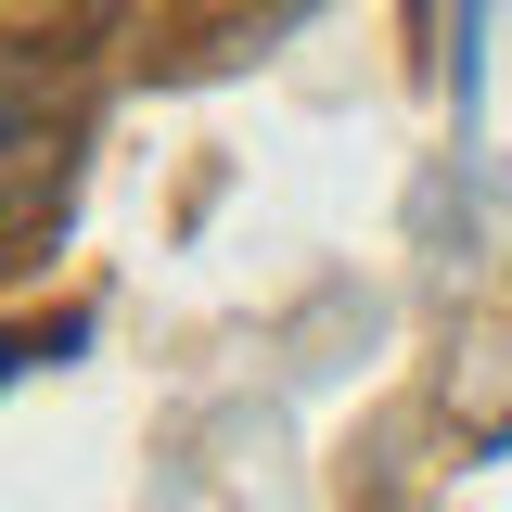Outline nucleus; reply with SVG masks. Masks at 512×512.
<instances>
[{"label": "nucleus", "mask_w": 512, "mask_h": 512, "mask_svg": "<svg viewBox=\"0 0 512 512\" xmlns=\"http://www.w3.org/2000/svg\"><path fill=\"white\" fill-rule=\"evenodd\" d=\"M13 231H39V77L13 64Z\"/></svg>", "instance_id": "nucleus-1"}]
</instances>
